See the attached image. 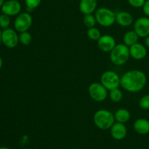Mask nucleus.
<instances>
[{
	"label": "nucleus",
	"instance_id": "obj_1",
	"mask_svg": "<svg viewBox=\"0 0 149 149\" xmlns=\"http://www.w3.org/2000/svg\"><path fill=\"white\" fill-rule=\"evenodd\" d=\"M147 77L140 70H130L125 72L121 77L120 86L129 93H136L146 87Z\"/></svg>",
	"mask_w": 149,
	"mask_h": 149
},
{
	"label": "nucleus",
	"instance_id": "obj_2",
	"mask_svg": "<svg viewBox=\"0 0 149 149\" xmlns=\"http://www.w3.org/2000/svg\"><path fill=\"white\" fill-rule=\"evenodd\" d=\"M94 124L102 130H110L115 122L114 114L107 109H99L93 116Z\"/></svg>",
	"mask_w": 149,
	"mask_h": 149
},
{
	"label": "nucleus",
	"instance_id": "obj_3",
	"mask_svg": "<svg viewBox=\"0 0 149 149\" xmlns=\"http://www.w3.org/2000/svg\"><path fill=\"white\" fill-rule=\"evenodd\" d=\"M130 58L129 47L125 44H116L113 49L110 52V60L116 65H125Z\"/></svg>",
	"mask_w": 149,
	"mask_h": 149
},
{
	"label": "nucleus",
	"instance_id": "obj_4",
	"mask_svg": "<svg viewBox=\"0 0 149 149\" xmlns=\"http://www.w3.org/2000/svg\"><path fill=\"white\" fill-rule=\"evenodd\" d=\"M97 23L103 27H110L116 23V13L107 7H100L95 12Z\"/></svg>",
	"mask_w": 149,
	"mask_h": 149
},
{
	"label": "nucleus",
	"instance_id": "obj_5",
	"mask_svg": "<svg viewBox=\"0 0 149 149\" xmlns=\"http://www.w3.org/2000/svg\"><path fill=\"white\" fill-rule=\"evenodd\" d=\"M90 98L95 102H103L109 96V90L100 82H93L88 87Z\"/></svg>",
	"mask_w": 149,
	"mask_h": 149
},
{
	"label": "nucleus",
	"instance_id": "obj_6",
	"mask_svg": "<svg viewBox=\"0 0 149 149\" xmlns=\"http://www.w3.org/2000/svg\"><path fill=\"white\" fill-rule=\"evenodd\" d=\"M120 81L121 77L117 73L113 71H105L100 77V83L109 91L113 89L119 88L120 86Z\"/></svg>",
	"mask_w": 149,
	"mask_h": 149
},
{
	"label": "nucleus",
	"instance_id": "obj_7",
	"mask_svg": "<svg viewBox=\"0 0 149 149\" xmlns=\"http://www.w3.org/2000/svg\"><path fill=\"white\" fill-rule=\"evenodd\" d=\"M33 23V17L28 12L20 13L16 16L14 21V29L18 33L28 31Z\"/></svg>",
	"mask_w": 149,
	"mask_h": 149
},
{
	"label": "nucleus",
	"instance_id": "obj_8",
	"mask_svg": "<svg viewBox=\"0 0 149 149\" xmlns=\"http://www.w3.org/2000/svg\"><path fill=\"white\" fill-rule=\"evenodd\" d=\"M1 42L7 48L13 49L18 45L19 35L15 29L7 28L1 31Z\"/></svg>",
	"mask_w": 149,
	"mask_h": 149
},
{
	"label": "nucleus",
	"instance_id": "obj_9",
	"mask_svg": "<svg viewBox=\"0 0 149 149\" xmlns=\"http://www.w3.org/2000/svg\"><path fill=\"white\" fill-rule=\"evenodd\" d=\"M22 6L18 0H7L1 7V11L10 17L17 16L21 13Z\"/></svg>",
	"mask_w": 149,
	"mask_h": 149
},
{
	"label": "nucleus",
	"instance_id": "obj_10",
	"mask_svg": "<svg viewBox=\"0 0 149 149\" xmlns=\"http://www.w3.org/2000/svg\"><path fill=\"white\" fill-rule=\"evenodd\" d=\"M134 31L139 37L145 38L149 35V17H141L134 22Z\"/></svg>",
	"mask_w": 149,
	"mask_h": 149
},
{
	"label": "nucleus",
	"instance_id": "obj_11",
	"mask_svg": "<svg viewBox=\"0 0 149 149\" xmlns=\"http://www.w3.org/2000/svg\"><path fill=\"white\" fill-rule=\"evenodd\" d=\"M98 48L104 52H110L116 45V39L111 35H103L97 41Z\"/></svg>",
	"mask_w": 149,
	"mask_h": 149
},
{
	"label": "nucleus",
	"instance_id": "obj_12",
	"mask_svg": "<svg viewBox=\"0 0 149 149\" xmlns=\"http://www.w3.org/2000/svg\"><path fill=\"white\" fill-rule=\"evenodd\" d=\"M110 132L112 138L116 141H122L127 135V129L125 124L115 122L110 128Z\"/></svg>",
	"mask_w": 149,
	"mask_h": 149
},
{
	"label": "nucleus",
	"instance_id": "obj_13",
	"mask_svg": "<svg viewBox=\"0 0 149 149\" xmlns=\"http://www.w3.org/2000/svg\"><path fill=\"white\" fill-rule=\"evenodd\" d=\"M130 54L131 58L136 61H141L144 59L147 55L146 47L141 43L134 44L132 46L129 47Z\"/></svg>",
	"mask_w": 149,
	"mask_h": 149
},
{
	"label": "nucleus",
	"instance_id": "obj_14",
	"mask_svg": "<svg viewBox=\"0 0 149 149\" xmlns=\"http://www.w3.org/2000/svg\"><path fill=\"white\" fill-rule=\"evenodd\" d=\"M79 9L84 15L93 14L97 9V0H80Z\"/></svg>",
	"mask_w": 149,
	"mask_h": 149
},
{
	"label": "nucleus",
	"instance_id": "obj_15",
	"mask_svg": "<svg viewBox=\"0 0 149 149\" xmlns=\"http://www.w3.org/2000/svg\"><path fill=\"white\" fill-rule=\"evenodd\" d=\"M134 18L131 13L127 11H120L116 13V23L122 27H128L133 23Z\"/></svg>",
	"mask_w": 149,
	"mask_h": 149
},
{
	"label": "nucleus",
	"instance_id": "obj_16",
	"mask_svg": "<svg viewBox=\"0 0 149 149\" xmlns=\"http://www.w3.org/2000/svg\"><path fill=\"white\" fill-rule=\"evenodd\" d=\"M133 128L137 133L146 135L149 133V121L143 118L136 119L133 124Z\"/></svg>",
	"mask_w": 149,
	"mask_h": 149
},
{
	"label": "nucleus",
	"instance_id": "obj_17",
	"mask_svg": "<svg viewBox=\"0 0 149 149\" xmlns=\"http://www.w3.org/2000/svg\"><path fill=\"white\" fill-rule=\"evenodd\" d=\"M115 122L125 124L130 119V113L126 109H119L114 113Z\"/></svg>",
	"mask_w": 149,
	"mask_h": 149
},
{
	"label": "nucleus",
	"instance_id": "obj_18",
	"mask_svg": "<svg viewBox=\"0 0 149 149\" xmlns=\"http://www.w3.org/2000/svg\"><path fill=\"white\" fill-rule=\"evenodd\" d=\"M139 39V36L137 34L136 32L134 30L128 31L124 34L123 42L125 45L128 47H130L133 45L134 44L137 43Z\"/></svg>",
	"mask_w": 149,
	"mask_h": 149
},
{
	"label": "nucleus",
	"instance_id": "obj_19",
	"mask_svg": "<svg viewBox=\"0 0 149 149\" xmlns=\"http://www.w3.org/2000/svg\"><path fill=\"white\" fill-rule=\"evenodd\" d=\"M109 97L113 103H119L123 98V93L119 88H115L109 90Z\"/></svg>",
	"mask_w": 149,
	"mask_h": 149
},
{
	"label": "nucleus",
	"instance_id": "obj_20",
	"mask_svg": "<svg viewBox=\"0 0 149 149\" xmlns=\"http://www.w3.org/2000/svg\"><path fill=\"white\" fill-rule=\"evenodd\" d=\"M32 35L29 31L21 32L19 34V42L24 46H28L32 42Z\"/></svg>",
	"mask_w": 149,
	"mask_h": 149
},
{
	"label": "nucleus",
	"instance_id": "obj_21",
	"mask_svg": "<svg viewBox=\"0 0 149 149\" xmlns=\"http://www.w3.org/2000/svg\"><path fill=\"white\" fill-rule=\"evenodd\" d=\"M87 35L89 39L93 41H97L102 36L100 31L97 28H95V26L88 29L87 31Z\"/></svg>",
	"mask_w": 149,
	"mask_h": 149
},
{
	"label": "nucleus",
	"instance_id": "obj_22",
	"mask_svg": "<svg viewBox=\"0 0 149 149\" xmlns=\"http://www.w3.org/2000/svg\"><path fill=\"white\" fill-rule=\"evenodd\" d=\"M83 23L84 25L87 28L90 29V28L95 27L97 23V20H96L95 16L93 14H89L85 15L83 18Z\"/></svg>",
	"mask_w": 149,
	"mask_h": 149
},
{
	"label": "nucleus",
	"instance_id": "obj_23",
	"mask_svg": "<svg viewBox=\"0 0 149 149\" xmlns=\"http://www.w3.org/2000/svg\"><path fill=\"white\" fill-rule=\"evenodd\" d=\"M42 0H25L26 6V12L31 13L40 5Z\"/></svg>",
	"mask_w": 149,
	"mask_h": 149
},
{
	"label": "nucleus",
	"instance_id": "obj_24",
	"mask_svg": "<svg viewBox=\"0 0 149 149\" xmlns=\"http://www.w3.org/2000/svg\"><path fill=\"white\" fill-rule=\"evenodd\" d=\"M10 23H11V20H10V16L3 14V13L0 15V29L2 30L7 29L10 26Z\"/></svg>",
	"mask_w": 149,
	"mask_h": 149
},
{
	"label": "nucleus",
	"instance_id": "obj_25",
	"mask_svg": "<svg viewBox=\"0 0 149 149\" xmlns=\"http://www.w3.org/2000/svg\"><path fill=\"white\" fill-rule=\"evenodd\" d=\"M139 106L143 110H149V95H143L139 100Z\"/></svg>",
	"mask_w": 149,
	"mask_h": 149
},
{
	"label": "nucleus",
	"instance_id": "obj_26",
	"mask_svg": "<svg viewBox=\"0 0 149 149\" xmlns=\"http://www.w3.org/2000/svg\"><path fill=\"white\" fill-rule=\"evenodd\" d=\"M130 5L135 8H140L142 7L145 3L146 0H127Z\"/></svg>",
	"mask_w": 149,
	"mask_h": 149
},
{
	"label": "nucleus",
	"instance_id": "obj_27",
	"mask_svg": "<svg viewBox=\"0 0 149 149\" xmlns=\"http://www.w3.org/2000/svg\"><path fill=\"white\" fill-rule=\"evenodd\" d=\"M143 13L146 17H149V0H146L145 3L142 7Z\"/></svg>",
	"mask_w": 149,
	"mask_h": 149
},
{
	"label": "nucleus",
	"instance_id": "obj_28",
	"mask_svg": "<svg viewBox=\"0 0 149 149\" xmlns=\"http://www.w3.org/2000/svg\"><path fill=\"white\" fill-rule=\"evenodd\" d=\"M144 44H145V46L146 47L149 48V35H148V36H147L146 37H145Z\"/></svg>",
	"mask_w": 149,
	"mask_h": 149
},
{
	"label": "nucleus",
	"instance_id": "obj_29",
	"mask_svg": "<svg viewBox=\"0 0 149 149\" xmlns=\"http://www.w3.org/2000/svg\"><path fill=\"white\" fill-rule=\"evenodd\" d=\"M2 65H3V61H2V58H1V57L0 56V70H1V67H2Z\"/></svg>",
	"mask_w": 149,
	"mask_h": 149
},
{
	"label": "nucleus",
	"instance_id": "obj_30",
	"mask_svg": "<svg viewBox=\"0 0 149 149\" xmlns=\"http://www.w3.org/2000/svg\"><path fill=\"white\" fill-rule=\"evenodd\" d=\"M4 0H0V8H1V6H2V4H4Z\"/></svg>",
	"mask_w": 149,
	"mask_h": 149
},
{
	"label": "nucleus",
	"instance_id": "obj_31",
	"mask_svg": "<svg viewBox=\"0 0 149 149\" xmlns=\"http://www.w3.org/2000/svg\"><path fill=\"white\" fill-rule=\"evenodd\" d=\"M0 149H10L7 146H0Z\"/></svg>",
	"mask_w": 149,
	"mask_h": 149
},
{
	"label": "nucleus",
	"instance_id": "obj_32",
	"mask_svg": "<svg viewBox=\"0 0 149 149\" xmlns=\"http://www.w3.org/2000/svg\"><path fill=\"white\" fill-rule=\"evenodd\" d=\"M1 43V31L0 29V44Z\"/></svg>",
	"mask_w": 149,
	"mask_h": 149
}]
</instances>
